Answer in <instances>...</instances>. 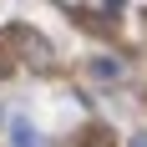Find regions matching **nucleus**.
<instances>
[{
	"label": "nucleus",
	"instance_id": "f257e3e1",
	"mask_svg": "<svg viewBox=\"0 0 147 147\" xmlns=\"http://www.w3.org/2000/svg\"><path fill=\"white\" fill-rule=\"evenodd\" d=\"M5 147H41V132L30 117H5Z\"/></svg>",
	"mask_w": 147,
	"mask_h": 147
},
{
	"label": "nucleus",
	"instance_id": "f03ea898",
	"mask_svg": "<svg viewBox=\"0 0 147 147\" xmlns=\"http://www.w3.org/2000/svg\"><path fill=\"white\" fill-rule=\"evenodd\" d=\"M86 71L96 76V81H112V76H122V61H112V56H96V61L86 66Z\"/></svg>",
	"mask_w": 147,
	"mask_h": 147
},
{
	"label": "nucleus",
	"instance_id": "7ed1b4c3",
	"mask_svg": "<svg viewBox=\"0 0 147 147\" xmlns=\"http://www.w3.org/2000/svg\"><path fill=\"white\" fill-rule=\"evenodd\" d=\"M132 147H147V137H132Z\"/></svg>",
	"mask_w": 147,
	"mask_h": 147
}]
</instances>
